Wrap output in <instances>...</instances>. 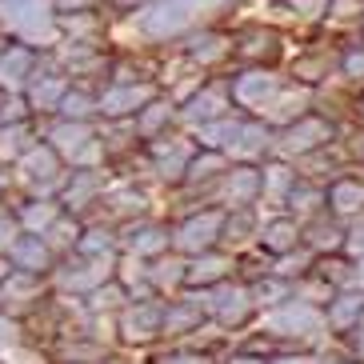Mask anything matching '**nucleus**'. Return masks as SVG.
Here are the masks:
<instances>
[{"label": "nucleus", "mask_w": 364, "mask_h": 364, "mask_svg": "<svg viewBox=\"0 0 364 364\" xmlns=\"http://www.w3.org/2000/svg\"><path fill=\"white\" fill-rule=\"evenodd\" d=\"M129 248H132V257H156V252L168 248V232L161 225H140L129 232Z\"/></svg>", "instance_id": "11"}, {"label": "nucleus", "mask_w": 364, "mask_h": 364, "mask_svg": "<svg viewBox=\"0 0 364 364\" xmlns=\"http://www.w3.org/2000/svg\"><path fill=\"white\" fill-rule=\"evenodd\" d=\"M12 341H16V321H9V316H0V348H9Z\"/></svg>", "instance_id": "35"}, {"label": "nucleus", "mask_w": 364, "mask_h": 364, "mask_svg": "<svg viewBox=\"0 0 364 364\" xmlns=\"http://www.w3.org/2000/svg\"><path fill=\"white\" fill-rule=\"evenodd\" d=\"M200 321H204V300H172V304H164L161 336H184V332H196Z\"/></svg>", "instance_id": "7"}, {"label": "nucleus", "mask_w": 364, "mask_h": 364, "mask_svg": "<svg viewBox=\"0 0 364 364\" xmlns=\"http://www.w3.org/2000/svg\"><path fill=\"white\" fill-rule=\"evenodd\" d=\"M364 316V289H344L328 300V312H324V324L336 332H348L356 328Z\"/></svg>", "instance_id": "6"}, {"label": "nucleus", "mask_w": 364, "mask_h": 364, "mask_svg": "<svg viewBox=\"0 0 364 364\" xmlns=\"http://www.w3.org/2000/svg\"><path fill=\"white\" fill-rule=\"evenodd\" d=\"M88 193H97V176H80V181L68 188V204H80Z\"/></svg>", "instance_id": "28"}, {"label": "nucleus", "mask_w": 364, "mask_h": 364, "mask_svg": "<svg viewBox=\"0 0 364 364\" xmlns=\"http://www.w3.org/2000/svg\"><path fill=\"white\" fill-rule=\"evenodd\" d=\"M164 324V300H136L120 309V336L129 344H152Z\"/></svg>", "instance_id": "3"}, {"label": "nucleus", "mask_w": 364, "mask_h": 364, "mask_svg": "<svg viewBox=\"0 0 364 364\" xmlns=\"http://www.w3.org/2000/svg\"><path fill=\"white\" fill-rule=\"evenodd\" d=\"M0 353H4V364H48V360H44V353L24 348V344H9V348H0Z\"/></svg>", "instance_id": "25"}, {"label": "nucleus", "mask_w": 364, "mask_h": 364, "mask_svg": "<svg viewBox=\"0 0 364 364\" xmlns=\"http://www.w3.org/2000/svg\"><path fill=\"white\" fill-rule=\"evenodd\" d=\"M56 97H60V85H44V88H36V105H53Z\"/></svg>", "instance_id": "37"}, {"label": "nucleus", "mask_w": 364, "mask_h": 364, "mask_svg": "<svg viewBox=\"0 0 364 364\" xmlns=\"http://www.w3.org/2000/svg\"><path fill=\"white\" fill-rule=\"evenodd\" d=\"M56 168V152L53 149H33L28 156H24V176L28 181H48Z\"/></svg>", "instance_id": "18"}, {"label": "nucleus", "mask_w": 364, "mask_h": 364, "mask_svg": "<svg viewBox=\"0 0 364 364\" xmlns=\"http://www.w3.org/2000/svg\"><path fill=\"white\" fill-rule=\"evenodd\" d=\"M12 240H16V228H12L9 216H0V252H9Z\"/></svg>", "instance_id": "33"}, {"label": "nucleus", "mask_w": 364, "mask_h": 364, "mask_svg": "<svg viewBox=\"0 0 364 364\" xmlns=\"http://www.w3.org/2000/svg\"><path fill=\"white\" fill-rule=\"evenodd\" d=\"M300 4H304L309 12H321V0H300Z\"/></svg>", "instance_id": "40"}, {"label": "nucleus", "mask_w": 364, "mask_h": 364, "mask_svg": "<svg viewBox=\"0 0 364 364\" xmlns=\"http://www.w3.org/2000/svg\"><path fill=\"white\" fill-rule=\"evenodd\" d=\"M184 117H188V120H213V117H220V97H216V92H204V97H196L193 108H188Z\"/></svg>", "instance_id": "24"}, {"label": "nucleus", "mask_w": 364, "mask_h": 364, "mask_svg": "<svg viewBox=\"0 0 364 364\" xmlns=\"http://www.w3.org/2000/svg\"><path fill=\"white\" fill-rule=\"evenodd\" d=\"M328 136H332L328 124H321V120H300V124H292V129H289L284 149H289V152H312L321 140H328Z\"/></svg>", "instance_id": "10"}, {"label": "nucleus", "mask_w": 364, "mask_h": 364, "mask_svg": "<svg viewBox=\"0 0 364 364\" xmlns=\"http://www.w3.org/2000/svg\"><path fill=\"white\" fill-rule=\"evenodd\" d=\"M65 112H68V117H85V112H88V100H85V97H65Z\"/></svg>", "instance_id": "36"}, {"label": "nucleus", "mask_w": 364, "mask_h": 364, "mask_svg": "<svg viewBox=\"0 0 364 364\" xmlns=\"http://www.w3.org/2000/svg\"><path fill=\"white\" fill-rule=\"evenodd\" d=\"M149 277L156 289H176V284H184V264L168 260V264H156V272H149Z\"/></svg>", "instance_id": "23"}, {"label": "nucleus", "mask_w": 364, "mask_h": 364, "mask_svg": "<svg viewBox=\"0 0 364 364\" xmlns=\"http://www.w3.org/2000/svg\"><path fill=\"white\" fill-rule=\"evenodd\" d=\"M36 292H41L36 277H33V272H21V268H16V272H12L4 284H0V296H4V300L12 296V304H33Z\"/></svg>", "instance_id": "13"}, {"label": "nucleus", "mask_w": 364, "mask_h": 364, "mask_svg": "<svg viewBox=\"0 0 364 364\" xmlns=\"http://www.w3.org/2000/svg\"><path fill=\"white\" fill-rule=\"evenodd\" d=\"M216 4H225V0H161L156 9L144 16V33L149 36H172L181 33L184 24H193L196 12H208Z\"/></svg>", "instance_id": "2"}, {"label": "nucleus", "mask_w": 364, "mask_h": 364, "mask_svg": "<svg viewBox=\"0 0 364 364\" xmlns=\"http://www.w3.org/2000/svg\"><path fill=\"white\" fill-rule=\"evenodd\" d=\"M225 232V213H200L193 220H184L181 232H176V248L181 252H208L216 245V236Z\"/></svg>", "instance_id": "5"}, {"label": "nucleus", "mask_w": 364, "mask_h": 364, "mask_svg": "<svg viewBox=\"0 0 364 364\" xmlns=\"http://www.w3.org/2000/svg\"><path fill=\"white\" fill-rule=\"evenodd\" d=\"M328 200H332L336 213H360V204H364L360 181H336L332 184V193H328Z\"/></svg>", "instance_id": "16"}, {"label": "nucleus", "mask_w": 364, "mask_h": 364, "mask_svg": "<svg viewBox=\"0 0 364 364\" xmlns=\"http://www.w3.org/2000/svg\"><path fill=\"white\" fill-rule=\"evenodd\" d=\"M260 172H252V168H236L232 176H228V200H236V204H248L252 196L260 193Z\"/></svg>", "instance_id": "15"}, {"label": "nucleus", "mask_w": 364, "mask_h": 364, "mask_svg": "<svg viewBox=\"0 0 364 364\" xmlns=\"http://www.w3.org/2000/svg\"><path fill=\"white\" fill-rule=\"evenodd\" d=\"M268 92H272V80H268L264 73H252V76H245V80L236 85V100H245V105H257V100H264Z\"/></svg>", "instance_id": "19"}, {"label": "nucleus", "mask_w": 364, "mask_h": 364, "mask_svg": "<svg viewBox=\"0 0 364 364\" xmlns=\"http://www.w3.org/2000/svg\"><path fill=\"white\" fill-rule=\"evenodd\" d=\"M164 117H168V108L164 105H149V112H144V120H140V132H156Z\"/></svg>", "instance_id": "29"}, {"label": "nucleus", "mask_w": 364, "mask_h": 364, "mask_svg": "<svg viewBox=\"0 0 364 364\" xmlns=\"http://www.w3.org/2000/svg\"><path fill=\"white\" fill-rule=\"evenodd\" d=\"M240 136V124H216V129H208L204 132V140H208V144H232V140Z\"/></svg>", "instance_id": "27"}, {"label": "nucleus", "mask_w": 364, "mask_h": 364, "mask_svg": "<svg viewBox=\"0 0 364 364\" xmlns=\"http://www.w3.org/2000/svg\"><path fill=\"white\" fill-rule=\"evenodd\" d=\"M252 309H257V300H252L248 289H240V284H216L213 296L204 300V312H213V321L220 328H240L252 316Z\"/></svg>", "instance_id": "4"}, {"label": "nucleus", "mask_w": 364, "mask_h": 364, "mask_svg": "<svg viewBox=\"0 0 364 364\" xmlns=\"http://www.w3.org/2000/svg\"><path fill=\"white\" fill-rule=\"evenodd\" d=\"M216 164H220V161H216V156H208V161H204V164L196 161V164H193V176H213V168H216Z\"/></svg>", "instance_id": "38"}, {"label": "nucleus", "mask_w": 364, "mask_h": 364, "mask_svg": "<svg viewBox=\"0 0 364 364\" xmlns=\"http://www.w3.org/2000/svg\"><path fill=\"white\" fill-rule=\"evenodd\" d=\"M225 268H228L225 257H204L200 252V260L193 268H184V284H216V280H225Z\"/></svg>", "instance_id": "14"}, {"label": "nucleus", "mask_w": 364, "mask_h": 364, "mask_svg": "<svg viewBox=\"0 0 364 364\" xmlns=\"http://www.w3.org/2000/svg\"><path fill=\"white\" fill-rule=\"evenodd\" d=\"M248 292H252L257 304H284V300L292 296V284L289 280H280V277H268V280H260L257 289H248Z\"/></svg>", "instance_id": "17"}, {"label": "nucleus", "mask_w": 364, "mask_h": 364, "mask_svg": "<svg viewBox=\"0 0 364 364\" xmlns=\"http://www.w3.org/2000/svg\"><path fill=\"white\" fill-rule=\"evenodd\" d=\"M240 140H245V152H257L260 140H268L264 129H240Z\"/></svg>", "instance_id": "31"}, {"label": "nucleus", "mask_w": 364, "mask_h": 364, "mask_svg": "<svg viewBox=\"0 0 364 364\" xmlns=\"http://www.w3.org/2000/svg\"><path fill=\"white\" fill-rule=\"evenodd\" d=\"M53 140H56V149L60 152H80L88 144V129H80V124H65V129L53 132Z\"/></svg>", "instance_id": "22"}, {"label": "nucleus", "mask_w": 364, "mask_h": 364, "mask_svg": "<svg viewBox=\"0 0 364 364\" xmlns=\"http://www.w3.org/2000/svg\"><path fill=\"white\" fill-rule=\"evenodd\" d=\"M348 68H353V73H364V56L360 60H348Z\"/></svg>", "instance_id": "41"}, {"label": "nucleus", "mask_w": 364, "mask_h": 364, "mask_svg": "<svg viewBox=\"0 0 364 364\" xmlns=\"http://www.w3.org/2000/svg\"><path fill=\"white\" fill-rule=\"evenodd\" d=\"M124 4H129V0H124Z\"/></svg>", "instance_id": "42"}, {"label": "nucleus", "mask_w": 364, "mask_h": 364, "mask_svg": "<svg viewBox=\"0 0 364 364\" xmlns=\"http://www.w3.org/2000/svg\"><path fill=\"white\" fill-rule=\"evenodd\" d=\"M53 220H56V208H53V204H41V208H28V213H24V225H28V228H41V232L53 225Z\"/></svg>", "instance_id": "26"}, {"label": "nucleus", "mask_w": 364, "mask_h": 364, "mask_svg": "<svg viewBox=\"0 0 364 364\" xmlns=\"http://www.w3.org/2000/svg\"><path fill=\"white\" fill-rule=\"evenodd\" d=\"M12 260H16V268L21 272H33V277H41L44 268L53 264V252H48V240H41V236H16L9 245Z\"/></svg>", "instance_id": "8"}, {"label": "nucleus", "mask_w": 364, "mask_h": 364, "mask_svg": "<svg viewBox=\"0 0 364 364\" xmlns=\"http://www.w3.org/2000/svg\"><path fill=\"white\" fill-rule=\"evenodd\" d=\"M264 328L272 336H296V341H309V336H321L328 324H324V312L309 300H284L280 309H272L264 316Z\"/></svg>", "instance_id": "1"}, {"label": "nucleus", "mask_w": 364, "mask_h": 364, "mask_svg": "<svg viewBox=\"0 0 364 364\" xmlns=\"http://www.w3.org/2000/svg\"><path fill=\"white\" fill-rule=\"evenodd\" d=\"M144 97H149L144 88H120V92H108V97H105V112H112V117L132 112V108H136Z\"/></svg>", "instance_id": "20"}, {"label": "nucleus", "mask_w": 364, "mask_h": 364, "mask_svg": "<svg viewBox=\"0 0 364 364\" xmlns=\"http://www.w3.org/2000/svg\"><path fill=\"white\" fill-rule=\"evenodd\" d=\"M228 364H264V360H257V356H232Z\"/></svg>", "instance_id": "39"}, {"label": "nucleus", "mask_w": 364, "mask_h": 364, "mask_svg": "<svg viewBox=\"0 0 364 364\" xmlns=\"http://www.w3.org/2000/svg\"><path fill=\"white\" fill-rule=\"evenodd\" d=\"M28 65H33V56L24 53V48H12L4 60H0V80L9 85V80H21L24 73H28Z\"/></svg>", "instance_id": "21"}, {"label": "nucleus", "mask_w": 364, "mask_h": 364, "mask_svg": "<svg viewBox=\"0 0 364 364\" xmlns=\"http://www.w3.org/2000/svg\"><path fill=\"white\" fill-rule=\"evenodd\" d=\"M268 184H272V193H284L289 188V168H268Z\"/></svg>", "instance_id": "34"}, {"label": "nucleus", "mask_w": 364, "mask_h": 364, "mask_svg": "<svg viewBox=\"0 0 364 364\" xmlns=\"http://www.w3.org/2000/svg\"><path fill=\"white\" fill-rule=\"evenodd\" d=\"M296 240H300V228H296V220H289V216L268 220L264 232H260V245H264L272 257H289L292 248H296Z\"/></svg>", "instance_id": "9"}, {"label": "nucleus", "mask_w": 364, "mask_h": 364, "mask_svg": "<svg viewBox=\"0 0 364 364\" xmlns=\"http://www.w3.org/2000/svg\"><path fill=\"white\" fill-rule=\"evenodd\" d=\"M4 9H16L12 12V24H16V28H33V33H41L44 21H48L44 0H4Z\"/></svg>", "instance_id": "12"}, {"label": "nucleus", "mask_w": 364, "mask_h": 364, "mask_svg": "<svg viewBox=\"0 0 364 364\" xmlns=\"http://www.w3.org/2000/svg\"><path fill=\"white\" fill-rule=\"evenodd\" d=\"M312 245H316V248H324V245H341V232H336V228H324V225H316V228H312Z\"/></svg>", "instance_id": "30"}, {"label": "nucleus", "mask_w": 364, "mask_h": 364, "mask_svg": "<svg viewBox=\"0 0 364 364\" xmlns=\"http://www.w3.org/2000/svg\"><path fill=\"white\" fill-rule=\"evenodd\" d=\"M161 364H213V360L200 356V353H172V356H164Z\"/></svg>", "instance_id": "32"}]
</instances>
